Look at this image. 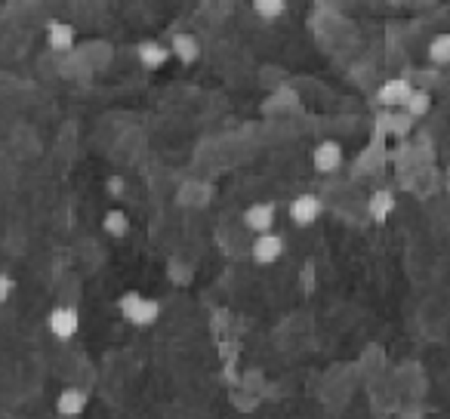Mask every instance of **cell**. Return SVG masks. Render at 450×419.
I'll return each mask as SVG.
<instances>
[{"label": "cell", "instance_id": "obj_16", "mask_svg": "<svg viewBox=\"0 0 450 419\" xmlns=\"http://www.w3.org/2000/svg\"><path fill=\"white\" fill-rule=\"evenodd\" d=\"M404 108H407V114H410V117H425L432 111V96L425 90H413Z\"/></svg>", "mask_w": 450, "mask_h": 419}, {"label": "cell", "instance_id": "obj_12", "mask_svg": "<svg viewBox=\"0 0 450 419\" xmlns=\"http://www.w3.org/2000/svg\"><path fill=\"white\" fill-rule=\"evenodd\" d=\"M367 213L373 222H386L395 213V194L392 191H373L367 201Z\"/></svg>", "mask_w": 450, "mask_h": 419}, {"label": "cell", "instance_id": "obj_8", "mask_svg": "<svg viewBox=\"0 0 450 419\" xmlns=\"http://www.w3.org/2000/svg\"><path fill=\"white\" fill-rule=\"evenodd\" d=\"M170 47L160 40H142L139 47H136V59H139L142 68H148V71H158V68L166 65V59H170Z\"/></svg>", "mask_w": 450, "mask_h": 419}, {"label": "cell", "instance_id": "obj_17", "mask_svg": "<svg viewBox=\"0 0 450 419\" xmlns=\"http://www.w3.org/2000/svg\"><path fill=\"white\" fill-rule=\"evenodd\" d=\"M12 293H16V277H12V275H3V271H0V305H6Z\"/></svg>", "mask_w": 450, "mask_h": 419}, {"label": "cell", "instance_id": "obj_13", "mask_svg": "<svg viewBox=\"0 0 450 419\" xmlns=\"http://www.w3.org/2000/svg\"><path fill=\"white\" fill-rule=\"evenodd\" d=\"M102 231L108 234V238H127L129 234V216L123 213V210H108V213L102 216Z\"/></svg>", "mask_w": 450, "mask_h": 419}, {"label": "cell", "instance_id": "obj_15", "mask_svg": "<svg viewBox=\"0 0 450 419\" xmlns=\"http://www.w3.org/2000/svg\"><path fill=\"white\" fill-rule=\"evenodd\" d=\"M253 12H256L262 22H275L287 12V0H253Z\"/></svg>", "mask_w": 450, "mask_h": 419}, {"label": "cell", "instance_id": "obj_4", "mask_svg": "<svg viewBox=\"0 0 450 419\" xmlns=\"http://www.w3.org/2000/svg\"><path fill=\"white\" fill-rule=\"evenodd\" d=\"M250 253H253V262H256V265H275L277 259L284 256V238H281V234H275V231L256 234Z\"/></svg>", "mask_w": 450, "mask_h": 419}, {"label": "cell", "instance_id": "obj_1", "mask_svg": "<svg viewBox=\"0 0 450 419\" xmlns=\"http://www.w3.org/2000/svg\"><path fill=\"white\" fill-rule=\"evenodd\" d=\"M117 312H121L123 320H129L133 327H151L154 320L160 318V302L129 290V293H123L121 299H117Z\"/></svg>", "mask_w": 450, "mask_h": 419}, {"label": "cell", "instance_id": "obj_18", "mask_svg": "<svg viewBox=\"0 0 450 419\" xmlns=\"http://www.w3.org/2000/svg\"><path fill=\"white\" fill-rule=\"evenodd\" d=\"M105 191H108V197H123V191H127V182H123V176H108L105 179Z\"/></svg>", "mask_w": 450, "mask_h": 419}, {"label": "cell", "instance_id": "obj_5", "mask_svg": "<svg viewBox=\"0 0 450 419\" xmlns=\"http://www.w3.org/2000/svg\"><path fill=\"white\" fill-rule=\"evenodd\" d=\"M410 92H413V84L407 77H388L386 84L379 86L376 99H379L382 108H404L407 99H410Z\"/></svg>", "mask_w": 450, "mask_h": 419}, {"label": "cell", "instance_id": "obj_10", "mask_svg": "<svg viewBox=\"0 0 450 419\" xmlns=\"http://www.w3.org/2000/svg\"><path fill=\"white\" fill-rule=\"evenodd\" d=\"M86 410V392L84 388H62L55 398V413L65 419H74Z\"/></svg>", "mask_w": 450, "mask_h": 419}, {"label": "cell", "instance_id": "obj_14", "mask_svg": "<svg viewBox=\"0 0 450 419\" xmlns=\"http://www.w3.org/2000/svg\"><path fill=\"white\" fill-rule=\"evenodd\" d=\"M429 59L435 62V65H450V31L435 34L429 40Z\"/></svg>", "mask_w": 450, "mask_h": 419}, {"label": "cell", "instance_id": "obj_9", "mask_svg": "<svg viewBox=\"0 0 450 419\" xmlns=\"http://www.w3.org/2000/svg\"><path fill=\"white\" fill-rule=\"evenodd\" d=\"M77 34H74V25L62 22V18H49L47 22V47L53 53H68L74 47Z\"/></svg>", "mask_w": 450, "mask_h": 419}, {"label": "cell", "instance_id": "obj_11", "mask_svg": "<svg viewBox=\"0 0 450 419\" xmlns=\"http://www.w3.org/2000/svg\"><path fill=\"white\" fill-rule=\"evenodd\" d=\"M170 53L176 55L182 65H195L197 59H201V40H197L195 34H173L170 40Z\"/></svg>", "mask_w": 450, "mask_h": 419}, {"label": "cell", "instance_id": "obj_3", "mask_svg": "<svg viewBox=\"0 0 450 419\" xmlns=\"http://www.w3.org/2000/svg\"><path fill=\"white\" fill-rule=\"evenodd\" d=\"M321 213H324V203H321V197H314V194H299L290 201V219H293V225H299V228L314 225V222L321 219Z\"/></svg>", "mask_w": 450, "mask_h": 419}, {"label": "cell", "instance_id": "obj_7", "mask_svg": "<svg viewBox=\"0 0 450 419\" xmlns=\"http://www.w3.org/2000/svg\"><path fill=\"white\" fill-rule=\"evenodd\" d=\"M275 225V203L268 201H256L244 210V228H250L253 234H265Z\"/></svg>", "mask_w": 450, "mask_h": 419}, {"label": "cell", "instance_id": "obj_2", "mask_svg": "<svg viewBox=\"0 0 450 419\" xmlns=\"http://www.w3.org/2000/svg\"><path fill=\"white\" fill-rule=\"evenodd\" d=\"M47 330L53 333L55 339H62V342L74 339V336H77V330H80V314H77V308H71V305L53 308V312L47 314Z\"/></svg>", "mask_w": 450, "mask_h": 419}, {"label": "cell", "instance_id": "obj_6", "mask_svg": "<svg viewBox=\"0 0 450 419\" xmlns=\"http://www.w3.org/2000/svg\"><path fill=\"white\" fill-rule=\"evenodd\" d=\"M312 164L318 173H333L342 164V145L336 139H324L312 148Z\"/></svg>", "mask_w": 450, "mask_h": 419}]
</instances>
